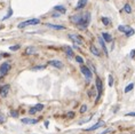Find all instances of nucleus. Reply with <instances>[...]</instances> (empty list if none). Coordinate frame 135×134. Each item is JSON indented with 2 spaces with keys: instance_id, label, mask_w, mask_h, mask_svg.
I'll list each match as a JSON object with an SVG mask.
<instances>
[{
  "instance_id": "18",
  "label": "nucleus",
  "mask_w": 135,
  "mask_h": 134,
  "mask_svg": "<svg viewBox=\"0 0 135 134\" xmlns=\"http://www.w3.org/2000/svg\"><path fill=\"white\" fill-rule=\"evenodd\" d=\"M37 53V49L34 47H28L25 49V54L27 55H32V54H36Z\"/></svg>"
},
{
  "instance_id": "30",
  "label": "nucleus",
  "mask_w": 135,
  "mask_h": 134,
  "mask_svg": "<svg viewBox=\"0 0 135 134\" xmlns=\"http://www.w3.org/2000/svg\"><path fill=\"white\" fill-rule=\"evenodd\" d=\"M10 115L13 116V117H17V116H18V112L15 111V110H11V111H10Z\"/></svg>"
},
{
  "instance_id": "21",
  "label": "nucleus",
  "mask_w": 135,
  "mask_h": 134,
  "mask_svg": "<svg viewBox=\"0 0 135 134\" xmlns=\"http://www.w3.org/2000/svg\"><path fill=\"white\" fill-rule=\"evenodd\" d=\"M124 10H125L127 14H131V13H132V7H131V5H130V4H126V5L124 6Z\"/></svg>"
},
{
  "instance_id": "37",
  "label": "nucleus",
  "mask_w": 135,
  "mask_h": 134,
  "mask_svg": "<svg viewBox=\"0 0 135 134\" xmlns=\"http://www.w3.org/2000/svg\"><path fill=\"white\" fill-rule=\"evenodd\" d=\"M135 56V49H133V51L131 52V57H134Z\"/></svg>"
},
{
  "instance_id": "16",
  "label": "nucleus",
  "mask_w": 135,
  "mask_h": 134,
  "mask_svg": "<svg viewBox=\"0 0 135 134\" xmlns=\"http://www.w3.org/2000/svg\"><path fill=\"white\" fill-rule=\"evenodd\" d=\"M99 42H100V45L102 46V48H103V51H104L105 55L108 56V49H107V46H105V41L103 40V38H102V37H99Z\"/></svg>"
},
{
  "instance_id": "33",
  "label": "nucleus",
  "mask_w": 135,
  "mask_h": 134,
  "mask_svg": "<svg viewBox=\"0 0 135 134\" xmlns=\"http://www.w3.org/2000/svg\"><path fill=\"white\" fill-rule=\"evenodd\" d=\"M67 116H68L69 118H72V117H74V112L70 111V112H68V113H67Z\"/></svg>"
},
{
  "instance_id": "14",
  "label": "nucleus",
  "mask_w": 135,
  "mask_h": 134,
  "mask_svg": "<svg viewBox=\"0 0 135 134\" xmlns=\"http://www.w3.org/2000/svg\"><path fill=\"white\" fill-rule=\"evenodd\" d=\"M23 124H29V125H33L38 123V119H32V118H23L22 119Z\"/></svg>"
},
{
  "instance_id": "6",
  "label": "nucleus",
  "mask_w": 135,
  "mask_h": 134,
  "mask_svg": "<svg viewBox=\"0 0 135 134\" xmlns=\"http://www.w3.org/2000/svg\"><path fill=\"white\" fill-rule=\"evenodd\" d=\"M80 71H81V74L85 76V78L87 79V83H89L91 79H92V72L91 70L87 68L86 65H81L80 66Z\"/></svg>"
},
{
  "instance_id": "9",
  "label": "nucleus",
  "mask_w": 135,
  "mask_h": 134,
  "mask_svg": "<svg viewBox=\"0 0 135 134\" xmlns=\"http://www.w3.org/2000/svg\"><path fill=\"white\" fill-rule=\"evenodd\" d=\"M48 64L54 66V68H57V69H62L63 68V63L61 62V61H59V60H50L49 62H48Z\"/></svg>"
},
{
  "instance_id": "8",
  "label": "nucleus",
  "mask_w": 135,
  "mask_h": 134,
  "mask_svg": "<svg viewBox=\"0 0 135 134\" xmlns=\"http://www.w3.org/2000/svg\"><path fill=\"white\" fill-rule=\"evenodd\" d=\"M9 88L10 86L9 85H4L0 87V96L1 98H6L8 95V93H9Z\"/></svg>"
},
{
  "instance_id": "31",
  "label": "nucleus",
  "mask_w": 135,
  "mask_h": 134,
  "mask_svg": "<svg viewBox=\"0 0 135 134\" xmlns=\"http://www.w3.org/2000/svg\"><path fill=\"white\" fill-rule=\"evenodd\" d=\"M5 120H6V119H5V117H4V115H2V113H1V111H0V123H5Z\"/></svg>"
},
{
  "instance_id": "19",
  "label": "nucleus",
  "mask_w": 135,
  "mask_h": 134,
  "mask_svg": "<svg viewBox=\"0 0 135 134\" xmlns=\"http://www.w3.org/2000/svg\"><path fill=\"white\" fill-rule=\"evenodd\" d=\"M91 52H92V53H93L94 55H96V56H100V55H101L100 51H99V49H97L94 45H91Z\"/></svg>"
},
{
  "instance_id": "26",
  "label": "nucleus",
  "mask_w": 135,
  "mask_h": 134,
  "mask_svg": "<svg viewBox=\"0 0 135 134\" xmlns=\"http://www.w3.org/2000/svg\"><path fill=\"white\" fill-rule=\"evenodd\" d=\"M86 111H87V106H86V104H84V106H81V108H80V112H81V113H85Z\"/></svg>"
},
{
  "instance_id": "10",
  "label": "nucleus",
  "mask_w": 135,
  "mask_h": 134,
  "mask_svg": "<svg viewBox=\"0 0 135 134\" xmlns=\"http://www.w3.org/2000/svg\"><path fill=\"white\" fill-rule=\"evenodd\" d=\"M105 123L103 120H100V121H97V123L94 125V126H91V127H88V129H86V131L87 132H89V131H95L97 129H100V127H102V126H104Z\"/></svg>"
},
{
  "instance_id": "25",
  "label": "nucleus",
  "mask_w": 135,
  "mask_h": 134,
  "mask_svg": "<svg viewBox=\"0 0 135 134\" xmlns=\"http://www.w3.org/2000/svg\"><path fill=\"white\" fill-rule=\"evenodd\" d=\"M10 51H13V52H15V51H18L20 49V45H15V46H10L9 47Z\"/></svg>"
},
{
  "instance_id": "5",
  "label": "nucleus",
  "mask_w": 135,
  "mask_h": 134,
  "mask_svg": "<svg viewBox=\"0 0 135 134\" xmlns=\"http://www.w3.org/2000/svg\"><path fill=\"white\" fill-rule=\"evenodd\" d=\"M69 39L72 40L76 45H82V44H84L82 38L80 37L79 34H77V33H70V34H69Z\"/></svg>"
},
{
  "instance_id": "32",
  "label": "nucleus",
  "mask_w": 135,
  "mask_h": 134,
  "mask_svg": "<svg viewBox=\"0 0 135 134\" xmlns=\"http://www.w3.org/2000/svg\"><path fill=\"white\" fill-rule=\"evenodd\" d=\"M36 112H37V110L34 109V108H31V109L29 110V113H30V115H34Z\"/></svg>"
},
{
  "instance_id": "28",
  "label": "nucleus",
  "mask_w": 135,
  "mask_h": 134,
  "mask_svg": "<svg viewBox=\"0 0 135 134\" xmlns=\"http://www.w3.org/2000/svg\"><path fill=\"white\" fill-rule=\"evenodd\" d=\"M76 61H77L78 63H82V62H84L82 57H81V56H79V55H77V56H76Z\"/></svg>"
},
{
  "instance_id": "11",
  "label": "nucleus",
  "mask_w": 135,
  "mask_h": 134,
  "mask_svg": "<svg viewBox=\"0 0 135 134\" xmlns=\"http://www.w3.org/2000/svg\"><path fill=\"white\" fill-rule=\"evenodd\" d=\"M54 10L57 11V13H60V14H65L67 13V8H65L64 6H62V5L54 6Z\"/></svg>"
},
{
  "instance_id": "29",
  "label": "nucleus",
  "mask_w": 135,
  "mask_h": 134,
  "mask_svg": "<svg viewBox=\"0 0 135 134\" xmlns=\"http://www.w3.org/2000/svg\"><path fill=\"white\" fill-rule=\"evenodd\" d=\"M46 65H37V66H33L32 70H40V69H45Z\"/></svg>"
},
{
  "instance_id": "13",
  "label": "nucleus",
  "mask_w": 135,
  "mask_h": 134,
  "mask_svg": "<svg viewBox=\"0 0 135 134\" xmlns=\"http://www.w3.org/2000/svg\"><path fill=\"white\" fill-rule=\"evenodd\" d=\"M87 1H88V0H78V2H77V6H76V9H77V10L82 9V8H84L86 5H87Z\"/></svg>"
},
{
  "instance_id": "24",
  "label": "nucleus",
  "mask_w": 135,
  "mask_h": 134,
  "mask_svg": "<svg viewBox=\"0 0 135 134\" xmlns=\"http://www.w3.org/2000/svg\"><path fill=\"white\" fill-rule=\"evenodd\" d=\"M133 87H134V84H130L127 87L125 88V93H128V92H131L132 89H133Z\"/></svg>"
},
{
  "instance_id": "34",
  "label": "nucleus",
  "mask_w": 135,
  "mask_h": 134,
  "mask_svg": "<svg viewBox=\"0 0 135 134\" xmlns=\"http://www.w3.org/2000/svg\"><path fill=\"white\" fill-rule=\"evenodd\" d=\"M126 116H128V117H135V112H128L126 113Z\"/></svg>"
},
{
  "instance_id": "3",
  "label": "nucleus",
  "mask_w": 135,
  "mask_h": 134,
  "mask_svg": "<svg viewBox=\"0 0 135 134\" xmlns=\"http://www.w3.org/2000/svg\"><path fill=\"white\" fill-rule=\"evenodd\" d=\"M118 30L120 32L123 33H126V37H131L134 34V29H132L131 27H128V25H119L118 27Z\"/></svg>"
},
{
  "instance_id": "12",
  "label": "nucleus",
  "mask_w": 135,
  "mask_h": 134,
  "mask_svg": "<svg viewBox=\"0 0 135 134\" xmlns=\"http://www.w3.org/2000/svg\"><path fill=\"white\" fill-rule=\"evenodd\" d=\"M46 27H48L50 29H55V30H65V27H63V25L52 24V23H46Z\"/></svg>"
},
{
  "instance_id": "27",
  "label": "nucleus",
  "mask_w": 135,
  "mask_h": 134,
  "mask_svg": "<svg viewBox=\"0 0 135 134\" xmlns=\"http://www.w3.org/2000/svg\"><path fill=\"white\" fill-rule=\"evenodd\" d=\"M113 85V78H112V76L111 75H109V86H112Z\"/></svg>"
},
{
  "instance_id": "17",
  "label": "nucleus",
  "mask_w": 135,
  "mask_h": 134,
  "mask_svg": "<svg viewBox=\"0 0 135 134\" xmlns=\"http://www.w3.org/2000/svg\"><path fill=\"white\" fill-rule=\"evenodd\" d=\"M64 51H65V54H67L69 57L73 56V49L71 48L70 46H64Z\"/></svg>"
},
{
  "instance_id": "36",
  "label": "nucleus",
  "mask_w": 135,
  "mask_h": 134,
  "mask_svg": "<svg viewBox=\"0 0 135 134\" xmlns=\"http://www.w3.org/2000/svg\"><path fill=\"white\" fill-rule=\"evenodd\" d=\"M60 15H61V14H60V13H57V11H56V13H54L52 16H53V17H59Z\"/></svg>"
},
{
  "instance_id": "7",
  "label": "nucleus",
  "mask_w": 135,
  "mask_h": 134,
  "mask_svg": "<svg viewBox=\"0 0 135 134\" xmlns=\"http://www.w3.org/2000/svg\"><path fill=\"white\" fill-rule=\"evenodd\" d=\"M9 70H10V64L8 62H4L0 65V76L4 77V76H6L9 72Z\"/></svg>"
},
{
  "instance_id": "2",
  "label": "nucleus",
  "mask_w": 135,
  "mask_h": 134,
  "mask_svg": "<svg viewBox=\"0 0 135 134\" xmlns=\"http://www.w3.org/2000/svg\"><path fill=\"white\" fill-rule=\"evenodd\" d=\"M40 23V20L39 19H31V20H27V21L24 22H21L17 27H18V29H23L25 27H30V25H37Z\"/></svg>"
},
{
  "instance_id": "22",
  "label": "nucleus",
  "mask_w": 135,
  "mask_h": 134,
  "mask_svg": "<svg viewBox=\"0 0 135 134\" xmlns=\"http://www.w3.org/2000/svg\"><path fill=\"white\" fill-rule=\"evenodd\" d=\"M13 15V9H11V8H9V9H8V13H7V15H6L4 19H2V21H5V20H7V19H9V17Z\"/></svg>"
},
{
  "instance_id": "35",
  "label": "nucleus",
  "mask_w": 135,
  "mask_h": 134,
  "mask_svg": "<svg viewBox=\"0 0 135 134\" xmlns=\"http://www.w3.org/2000/svg\"><path fill=\"white\" fill-rule=\"evenodd\" d=\"M111 131H112V130H111V129H108V130H105V131H104V132H102L101 134H107V133H109V132H111Z\"/></svg>"
},
{
  "instance_id": "4",
  "label": "nucleus",
  "mask_w": 135,
  "mask_h": 134,
  "mask_svg": "<svg viewBox=\"0 0 135 134\" xmlns=\"http://www.w3.org/2000/svg\"><path fill=\"white\" fill-rule=\"evenodd\" d=\"M95 87L97 89V96H96V101L100 100L101 98L102 93H103V84H102V80L100 78H96V83H95Z\"/></svg>"
},
{
  "instance_id": "15",
  "label": "nucleus",
  "mask_w": 135,
  "mask_h": 134,
  "mask_svg": "<svg viewBox=\"0 0 135 134\" xmlns=\"http://www.w3.org/2000/svg\"><path fill=\"white\" fill-rule=\"evenodd\" d=\"M101 37L103 38V40H104L105 42H111L112 41V37H111V34L108 33V32H103Z\"/></svg>"
},
{
  "instance_id": "20",
  "label": "nucleus",
  "mask_w": 135,
  "mask_h": 134,
  "mask_svg": "<svg viewBox=\"0 0 135 134\" xmlns=\"http://www.w3.org/2000/svg\"><path fill=\"white\" fill-rule=\"evenodd\" d=\"M102 23L104 25H110L111 24V20L109 17H102Z\"/></svg>"
},
{
  "instance_id": "1",
  "label": "nucleus",
  "mask_w": 135,
  "mask_h": 134,
  "mask_svg": "<svg viewBox=\"0 0 135 134\" xmlns=\"http://www.w3.org/2000/svg\"><path fill=\"white\" fill-rule=\"evenodd\" d=\"M92 20L91 13L89 11H85V13H80V14H74V15L70 16V21L76 24L77 27L81 30H85L86 28L89 25Z\"/></svg>"
},
{
  "instance_id": "23",
  "label": "nucleus",
  "mask_w": 135,
  "mask_h": 134,
  "mask_svg": "<svg viewBox=\"0 0 135 134\" xmlns=\"http://www.w3.org/2000/svg\"><path fill=\"white\" fill-rule=\"evenodd\" d=\"M33 108L37 110V111H40V110H42V109H44V104H41V103H38V104H36V106H34Z\"/></svg>"
}]
</instances>
